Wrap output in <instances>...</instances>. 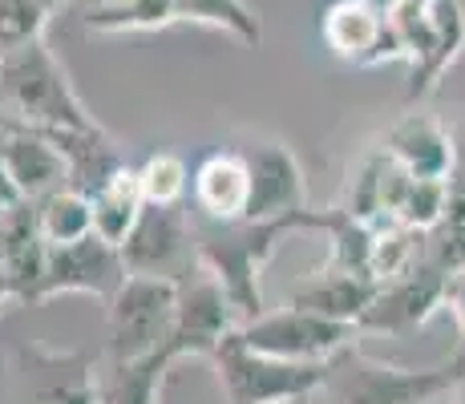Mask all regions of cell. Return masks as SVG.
<instances>
[{
  "instance_id": "cell-20",
  "label": "cell",
  "mask_w": 465,
  "mask_h": 404,
  "mask_svg": "<svg viewBox=\"0 0 465 404\" xmlns=\"http://www.w3.org/2000/svg\"><path fill=\"white\" fill-rule=\"evenodd\" d=\"M170 356L154 352L142 360H102L97 364V404H158Z\"/></svg>"
},
{
  "instance_id": "cell-4",
  "label": "cell",
  "mask_w": 465,
  "mask_h": 404,
  "mask_svg": "<svg viewBox=\"0 0 465 404\" xmlns=\"http://www.w3.org/2000/svg\"><path fill=\"white\" fill-rule=\"evenodd\" d=\"M211 364L231 404H300L332 380V364H300L255 352L239 340V331L223 340Z\"/></svg>"
},
{
  "instance_id": "cell-1",
  "label": "cell",
  "mask_w": 465,
  "mask_h": 404,
  "mask_svg": "<svg viewBox=\"0 0 465 404\" xmlns=\"http://www.w3.org/2000/svg\"><path fill=\"white\" fill-rule=\"evenodd\" d=\"M191 222H194V263L223 283L239 320L247 323L263 316L259 275H263L267 259L275 255L283 235L312 231V211H303L300 219L288 222H211L199 219V214H191Z\"/></svg>"
},
{
  "instance_id": "cell-15",
  "label": "cell",
  "mask_w": 465,
  "mask_h": 404,
  "mask_svg": "<svg viewBox=\"0 0 465 404\" xmlns=\"http://www.w3.org/2000/svg\"><path fill=\"white\" fill-rule=\"evenodd\" d=\"M384 150H389V158L413 178L450 182L453 166H458V150H453L450 130H445L433 113H405V118L389 130Z\"/></svg>"
},
{
  "instance_id": "cell-9",
  "label": "cell",
  "mask_w": 465,
  "mask_h": 404,
  "mask_svg": "<svg viewBox=\"0 0 465 404\" xmlns=\"http://www.w3.org/2000/svg\"><path fill=\"white\" fill-rule=\"evenodd\" d=\"M13 372L29 404H97V360L49 344H16Z\"/></svg>"
},
{
  "instance_id": "cell-32",
  "label": "cell",
  "mask_w": 465,
  "mask_h": 404,
  "mask_svg": "<svg viewBox=\"0 0 465 404\" xmlns=\"http://www.w3.org/2000/svg\"><path fill=\"white\" fill-rule=\"evenodd\" d=\"M69 0H45V8H49V13H57V8H65Z\"/></svg>"
},
{
  "instance_id": "cell-3",
  "label": "cell",
  "mask_w": 465,
  "mask_h": 404,
  "mask_svg": "<svg viewBox=\"0 0 465 404\" xmlns=\"http://www.w3.org/2000/svg\"><path fill=\"white\" fill-rule=\"evenodd\" d=\"M458 384H465V352H453L437 368H401L356 352V344L332 360L328 392L336 404H429L437 397H450Z\"/></svg>"
},
{
  "instance_id": "cell-17",
  "label": "cell",
  "mask_w": 465,
  "mask_h": 404,
  "mask_svg": "<svg viewBox=\"0 0 465 404\" xmlns=\"http://www.w3.org/2000/svg\"><path fill=\"white\" fill-rule=\"evenodd\" d=\"M0 150H5V162L13 170V182L25 202H41L53 191H65V178H69L65 158H61V150L41 130L16 125V130H8L0 138Z\"/></svg>"
},
{
  "instance_id": "cell-36",
  "label": "cell",
  "mask_w": 465,
  "mask_h": 404,
  "mask_svg": "<svg viewBox=\"0 0 465 404\" xmlns=\"http://www.w3.org/2000/svg\"><path fill=\"white\" fill-rule=\"evenodd\" d=\"M453 404H461V400H453Z\"/></svg>"
},
{
  "instance_id": "cell-28",
  "label": "cell",
  "mask_w": 465,
  "mask_h": 404,
  "mask_svg": "<svg viewBox=\"0 0 465 404\" xmlns=\"http://www.w3.org/2000/svg\"><path fill=\"white\" fill-rule=\"evenodd\" d=\"M16 202H25V199L13 182V170H8V162H5V150H0V206H16Z\"/></svg>"
},
{
  "instance_id": "cell-6",
  "label": "cell",
  "mask_w": 465,
  "mask_h": 404,
  "mask_svg": "<svg viewBox=\"0 0 465 404\" xmlns=\"http://www.w3.org/2000/svg\"><path fill=\"white\" fill-rule=\"evenodd\" d=\"M389 21L409 49V102H425L441 85L445 69L465 49V16L458 0H397Z\"/></svg>"
},
{
  "instance_id": "cell-34",
  "label": "cell",
  "mask_w": 465,
  "mask_h": 404,
  "mask_svg": "<svg viewBox=\"0 0 465 404\" xmlns=\"http://www.w3.org/2000/svg\"><path fill=\"white\" fill-rule=\"evenodd\" d=\"M5 308H8V300H0V316H5Z\"/></svg>"
},
{
  "instance_id": "cell-27",
  "label": "cell",
  "mask_w": 465,
  "mask_h": 404,
  "mask_svg": "<svg viewBox=\"0 0 465 404\" xmlns=\"http://www.w3.org/2000/svg\"><path fill=\"white\" fill-rule=\"evenodd\" d=\"M441 308L453 316V328H458V348H465V267L445 275V295Z\"/></svg>"
},
{
  "instance_id": "cell-11",
  "label": "cell",
  "mask_w": 465,
  "mask_h": 404,
  "mask_svg": "<svg viewBox=\"0 0 465 404\" xmlns=\"http://www.w3.org/2000/svg\"><path fill=\"white\" fill-rule=\"evenodd\" d=\"M130 275H163L178 280L186 263L194 259V222L183 206H146L138 227L122 242Z\"/></svg>"
},
{
  "instance_id": "cell-24",
  "label": "cell",
  "mask_w": 465,
  "mask_h": 404,
  "mask_svg": "<svg viewBox=\"0 0 465 404\" xmlns=\"http://www.w3.org/2000/svg\"><path fill=\"white\" fill-rule=\"evenodd\" d=\"M37 227L49 247H65V242H82L94 235V202L77 191H53L49 199L37 202Z\"/></svg>"
},
{
  "instance_id": "cell-13",
  "label": "cell",
  "mask_w": 465,
  "mask_h": 404,
  "mask_svg": "<svg viewBox=\"0 0 465 404\" xmlns=\"http://www.w3.org/2000/svg\"><path fill=\"white\" fill-rule=\"evenodd\" d=\"M247 166H252V206L243 222H288L308 211V182L300 158L283 142L252 146Z\"/></svg>"
},
{
  "instance_id": "cell-16",
  "label": "cell",
  "mask_w": 465,
  "mask_h": 404,
  "mask_svg": "<svg viewBox=\"0 0 465 404\" xmlns=\"http://www.w3.org/2000/svg\"><path fill=\"white\" fill-rule=\"evenodd\" d=\"M41 133L61 150V158H65V170H69L65 186L85 194V199H94L105 182H114V178L130 166V162L122 158L118 142H114L102 125H85V130H41Z\"/></svg>"
},
{
  "instance_id": "cell-31",
  "label": "cell",
  "mask_w": 465,
  "mask_h": 404,
  "mask_svg": "<svg viewBox=\"0 0 465 404\" xmlns=\"http://www.w3.org/2000/svg\"><path fill=\"white\" fill-rule=\"evenodd\" d=\"M369 5H372V8H381V13H389V8L397 5V0H369Z\"/></svg>"
},
{
  "instance_id": "cell-14",
  "label": "cell",
  "mask_w": 465,
  "mask_h": 404,
  "mask_svg": "<svg viewBox=\"0 0 465 404\" xmlns=\"http://www.w3.org/2000/svg\"><path fill=\"white\" fill-rule=\"evenodd\" d=\"M194 214L211 222H243L252 206V166L239 150H214L199 162L191 182Z\"/></svg>"
},
{
  "instance_id": "cell-19",
  "label": "cell",
  "mask_w": 465,
  "mask_h": 404,
  "mask_svg": "<svg viewBox=\"0 0 465 404\" xmlns=\"http://www.w3.org/2000/svg\"><path fill=\"white\" fill-rule=\"evenodd\" d=\"M377 280L372 275H352V271H320L312 280H303L292 295V303L303 311H316L324 320L348 323V328H361L364 311L377 300Z\"/></svg>"
},
{
  "instance_id": "cell-8",
  "label": "cell",
  "mask_w": 465,
  "mask_h": 404,
  "mask_svg": "<svg viewBox=\"0 0 465 404\" xmlns=\"http://www.w3.org/2000/svg\"><path fill=\"white\" fill-rule=\"evenodd\" d=\"M239 311L235 303L227 300L223 283L207 275L199 267V280L183 283L178 291V316H174V331H170V344L163 352L170 360H186V356H203V360H214V352L223 348V340L231 331H239Z\"/></svg>"
},
{
  "instance_id": "cell-33",
  "label": "cell",
  "mask_w": 465,
  "mask_h": 404,
  "mask_svg": "<svg viewBox=\"0 0 465 404\" xmlns=\"http://www.w3.org/2000/svg\"><path fill=\"white\" fill-rule=\"evenodd\" d=\"M5 222H8V206H0V239H5Z\"/></svg>"
},
{
  "instance_id": "cell-23",
  "label": "cell",
  "mask_w": 465,
  "mask_h": 404,
  "mask_svg": "<svg viewBox=\"0 0 465 404\" xmlns=\"http://www.w3.org/2000/svg\"><path fill=\"white\" fill-rule=\"evenodd\" d=\"M174 13L183 25H207V29L231 33L247 49L263 44V21L247 0H174Z\"/></svg>"
},
{
  "instance_id": "cell-2",
  "label": "cell",
  "mask_w": 465,
  "mask_h": 404,
  "mask_svg": "<svg viewBox=\"0 0 465 404\" xmlns=\"http://www.w3.org/2000/svg\"><path fill=\"white\" fill-rule=\"evenodd\" d=\"M0 102L29 130H85V125H97L94 113L85 110V102L77 97L65 65L49 49V41L29 44L13 57H0Z\"/></svg>"
},
{
  "instance_id": "cell-30",
  "label": "cell",
  "mask_w": 465,
  "mask_h": 404,
  "mask_svg": "<svg viewBox=\"0 0 465 404\" xmlns=\"http://www.w3.org/2000/svg\"><path fill=\"white\" fill-rule=\"evenodd\" d=\"M16 125H21V122H16L13 113H8V105H5V102H0V138H5L8 130H16Z\"/></svg>"
},
{
  "instance_id": "cell-7",
  "label": "cell",
  "mask_w": 465,
  "mask_h": 404,
  "mask_svg": "<svg viewBox=\"0 0 465 404\" xmlns=\"http://www.w3.org/2000/svg\"><path fill=\"white\" fill-rule=\"evenodd\" d=\"M356 331L361 328L324 320L316 311L296 308V303H283V308L239 323V340L247 348L300 364H332L336 356H344L356 344Z\"/></svg>"
},
{
  "instance_id": "cell-12",
  "label": "cell",
  "mask_w": 465,
  "mask_h": 404,
  "mask_svg": "<svg viewBox=\"0 0 465 404\" xmlns=\"http://www.w3.org/2000/svg\"><path fill=\"white\" fill-rule=\"evenodd\" d=\"M445 275H450L445 267H437L429 255H421L409 271L384 280L377 287L372 308L364 311L361 331H389V336H397V331H413L429 323V316L441 308Z\"/></svg>"
},
{
  "instance_id": "cell-5",
  "label": "cell",
  "mask_w": 465,
  "mask_h": 404,
  "mask_svg": "<svg viewBox=\"0 0 465 404\" xmlns=\"http://www.w3.org/2000/svg\"><path fill=\"white\" fill-rule=\"evenodd\" d=\"M178 280H163V275H126V283L114 291L105 303V360H142L154 356L170 344L178 316Z\"/></svg>"
},
{
  "instance_id": "cell-26",
  "label": "cell",
  "mask_w": 465,
  "mask_h": 404,
  "mask_svg": "<svg viewBox=\"0 0 465 404\" xmlns=\"http://www.w3.org/2000/svg\"><path fill=\"white\" fill-rule=\"evenodd\" d=\"M49 16L53 13L45 8V0H0V57H13L45 41Z\"/></svg>"
},
{
  "instance_id": "cell-21",
  "label": "cell",
  "mask_w": 465,
  "mask_h": 404,
  "mask_svg": "<svg viewBox=\"0 0 465 404\" xmlns=\"http://www.w3.org/2000/svg\"><path fill=\"white\" fill-rule=\"evenodd\" d=\"M89 202H94V235L122 251V242L130 239V231L138 227L142 211H146V199H142V186H138V170L126 166Z\"/></svg>"
},
{
  "instance_id": "cell-29",
  "label": "cell",
  "mask_w": 465,
  "mask_h": 404,
  "mask_svg": "<svg viewBox=\"0 0 465 404\" xmlns=\"http://www.w3.org/2000/svg\"><path fill=\"white\" fill-rule=\"evenodd\" d=\"M0 300L16 303V300H13V280H8V263H5V255H0Z\"/></svg>"
},
{
  "instance_id": "cell-18",
  "label": "cell",
  "mask_w": 465,
  "mask_h": 404,
  "mask_svg": "<svg viewBox=\"0 0 465 404\" xmlns=\"http://www.w3.org/2000/svg\"><path fill=\"white\" fill-rule=\"evenodd\" d=\"M389 13L372 8L369 0H332L320 16V37L340 61H352L356 69H369L372 53L384 37Z\"/></svg>"
},
{
  "instance_id": "cell-25",
  "label": "cell",
  "mask_w": 465,
  "mask_h": 404,
  "mask_svg": "<svg viewBox=\"0 0 465 404\" xmlns=\"http://www.w3.org/2000/svg\"><path fill=\"white\" fill-rule=\"evenodd\" d=\"M134 170H138V186H142L146 206H183L186 191H191V182H194L191 166L178 154H170V150H158V154L142 158Z\"/></svg>"
},
{
  "instance_id": "cell-10",
  "label": "cell",
  "mask_w": 465,
  "mask_h": 404,
  "mask_svg": "<svg viewBox=\"0 0 465 404\" xmlns=\"http://www.w3.org/2000/svg\"><path fill=\"white\" fill-rule=\"evenodd\" d=\"M126 259L118 247L105 239L89 235L82 242H65V247H49V263H45V280L37 287V300H57V295H94V300H114L122 283H126Z\"/></svg>"
},
{
  "instance_id": "cell-35",
  "label": "cell",
  "mask_w": 465,
  "mask_h": 404,
  "mask_svg": "<svg viewBox=\"0 0 465 404\" xmlns=\"http://www.w3.org/2000/svg\"><path fill=\"white\" fill-rule=\"evenodd\" d=\"M458 8H461V16H465V0H458Z\"/></svg>"
},
{
  "instance_id": "cell-22",
  "label": "cell",
  "mask_w": 465,
  "mask_h": 404,
  "mask_svg": "<svg viewBox=\"0 0 465 404\" xmlns=\"http://www.w3.org/2000/svg\"><path fill=\"white\" fill-rule=\"evenodd\" d=\"M178 25L174 0H97L85 8V29L122 37V33H158Z\"/></svg>"
}]
</instances>
